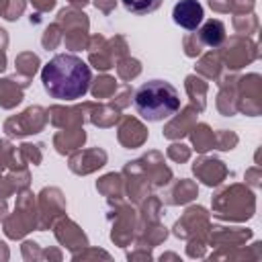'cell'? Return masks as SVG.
Masks as SVG:
<instances>
[{"mask_svg":"<svg viewBox=\"0 0 262 262\" xmlns=\"http://www.w3.org/2000/svg\"><path fill=\"white\" fill-rule=\"evenodd\" d=\"M203 4L199 0H180L174 10H172V18L178 27L186 29V31H196L203 23Z\"/></svg>","mask_w":262,"mask_h":262,"instance_id":"3957f363","label":"cell"},{"mask_svg":"<svg viewBox=\"0 0 262 262\" xmlns=\"http://www.w3.org/2000/svg\"><path fill=\"white\" fill-rule=\"evenodd\" d=\"M121 2L125 10L131 14H149L162 4V0H121Z\"/></svg>","mask_w":262,"mask_h":262,"instance_id":"5b68a950","label":"cell"},{"mask_svg":"<svg viewBox=\"0 0 262 262\" xmlns=\"http://www.w3.org/2000/svg\"><path fill=\"white\" fill-rule=\"evenodd\" d=\"M201 41L209 47H219L223 41H225V25L217 18H211L207 20L203 27H201Z\"/></svg>","mask_w":262,"mask_h":262,"instance_id":"277c9868","label":"cell"},{"mask_svg":"<svg viewBox=\"0 0 262 262\" xmlns=\"http://www.w3.org/2000/svg\"><path fill=\"white\" fill-rule=\"evenodd\" d=\"M133 106L145 121H166L180 108V94L166 80H149L135 90Z\"/></svg>","mask_w":262,"mask_h":262,"instance_id":"7a4b0ae2","label":"cell"},{"mask_svg":"<svg viewBox=\"0 0 262 262\" xmlns=\"http://www.w3.org/2000/svg\"><path fill=\"white\" fill-rule=\"evenodd\" d=\"M41 82L51 98L78 100L90 90L92 72L82 57L74 53H57L43 66Z\"/></svg>","mask_w":262,"mask_h":262,"instance_id":"6da1fadb","label":"cell"}]
</instances>
